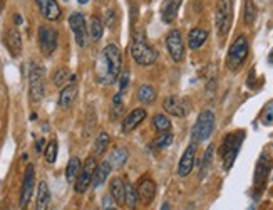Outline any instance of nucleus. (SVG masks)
<instances>
[{
    "mask_svg": "<svg viewBox=\"0 0 273 210\" xmlns=\"http://www.w3.org/2000/svg\"><path fill=\"white\" fill-rule=\"evenodd\" d=\"M136 192H138V198H141L144 203H151L156 195V183L152 182L151 178H142L140 185H138Z\"/></svg>",
    "mask_w": 273,
    "mask_h": 210,
    "instance_id": "obj_18",
    "label": "nucleus"
},
{
    "mask_svg": "<svg viewBox=\"0 0 273 210\" xmlns=\"http://www.w3.org/2000/svg\"><path fill=\"white\" fill-rule=\"evenodd\" d=\"M124 109V103H122V93H118L116 96L112 98V111H111V116L112 118H119L121 116Z\"/></svg>",
    "mask_w": 273,
    "mask_h": 210,
    "instance_id": "obj_36",
    "label": "nucleus"
},
{
    "mask_svg": "<svg viewBox=\"0 0 273 210\" xmlns=\"http://www.w3.org/2000/svg\"><path fill=\"white\" fill-rule=\"evenodd\" d=\"M44 156H46L47 163H54V161L57 160V141L56 140H52V141L47 143Z\"/></svg>",
    "mask_w": 273,
    "mask_h": 210,
    "instance_id": "obj_35",
    "label": "nucleus"
},
{
    "mask_svg": "<svg viewBox=\"0 0 273 210\" xmlns=\"http://www.w3.org/2000/svg\"><path fill=\"white\" fill-rule=\"evenodd\" d=\"M128 83H129V73H124V74L121 76V79H119V88H121V93H122V91H126Z\"/></svg>",
    "mask_w": 273,
    "mask_h": 210,
    "instance_id": "obj_40",
    "label": "nucleus"
},
{
    "mask_svg": "<svg viewBox=\"0 0 273 210\" xmlns=\"http://www.w3.org/2000/svg\"><path fill=\"white\" fill-rule=\"evenodd\" d=\"M76 98H78V86L69 84V86H66V88H62L57 104H59L60 109H69L72 106V103L76 101Z\"/></svg>",
    "mask_w": 273,
    "mask_h": 210,
    "instance_id": "obj_20",
    "label": "nucleus"
},
{
    "mask_svg": "<svg viewBox=\"0 0 273 210\" xmlns=\"http://www.w3.org/2000/svg\"><path fill=\"white\" fill-rule=\"evenodd\" d=\"M131 56L140 66H151L156 63L158 52L144 41V37L140 32L132 34V42H131Z\"/></svg>",
    "mask_w": 273,
    "mask_h": 210,
    "instance_id": "obj_2",
    "label": "nucleus"
},
{
    "mask_svg": "<svg viewBox=\"0 0 273 210\" xmlns=\"http://www.w3.org/2000/svg\"><path fill=\"white\" fill-rule=\"evenodd\" d=\"M138 200H140V198H138L136 188H132L131 183L124 185V203H126L129 208H136Z\"/></svg>",
    "mask_w": 273,
    "mask_h": 210,
    "instance_id": "obj_29",
    "label": "nucleus"
},
{
    "mask_svg": "<svg viewBox=\"0 0 273 210\" xmlns=\"http://www.w3.org/2000/svg\"><path fill=\"white\" fill-rule=\"evenodd\" d=\"M152 126H154L158 131L164 133V131H170L171 121L168 119V116H164V114H154V116H152Z\"/></svg>",
    "mask_w": 273,
    "mask_h": 210,
    "instance_id": "obj_32",
    "label": "nucleus"
},
{
    "mask_svg": "<svg viewBox=\"0 0 273 210\" xmlns=\"http://www.w3.org/2000/svg\"><path fill=\"white\" fill-rule=\"evenodd\" d=\"M255 19H256L255 4H253V0H246V4H245V22H246V26H252V24L255 22Z\"/></svg>",
    "mask_w": 273,
    "mask_h": 210,
    "instance_id": "obj_33",
    "label": "nucleus"
},
{
    "mask_svg": "<svg viewBox=\"0 0 273 210\" xmlns=\"http://www.w3.org/2000/svg\"><path fill=\"white\" fill-rule=\"evenodd\" d=\"M243 140H245V133H243V131L230 133V135L223 140L222 148H220V153H222L224 170H230L233 166L234 160H236L238 153H240Z\"/></svg>",
    "mask_w": 273,
    "mask_h": 210,
    "instance_id": "obj_3",
    "label": "nucleus"
},
{
    "mask_svg": "<svg viewBox=\"0 0 273 210\" xmlns=\"http://www.w3.org/2000/svg\"><path fill=\"white\" fill-rule=\"evenodd\" d=\"M194 160H196V143L193 141L188 148H186L183 156H181L180 166H178V175L180 176H188L191 173V170H193V166H194Z\"/></svg>",
    "mask_w": 273,
    "mask_h": 210,
    "instance_id": "obj_14",
    "label": "nucleus"
},
{
    "mask_svg": "<svg viewBox=\"0 0 273 210\" xmlns=\"http://www.w3.org/2000/svg\"><path fill=\"white\" fill-rule=\"evenodd\" d=\"M124 183L119 176L111 180V183H109V192H111V197L116 200L118 203H124Z\"/></svg>",
    "mask_w": 273,
    "mask_h": 210,
    "instance_id": "obj_26",
    "label": "nucleus"
},
{
    "mask_svg": "<svg viewBox=\"0 0 273 210\" xmlns=\"http://www.w3.org/2000/svg\"><path fill=\"white\" fill-rule=\"evenodd\" d=\"M208 39V32L204 31V29H201V27H194V29H191L190 31V36H188V44H190V49H200L201 46L206 42Z\"/></svg>",
    "mask_w": 273,
    "mask_h": 210,
    "instance_id": "obj_22",
    "label": "nucleus"
},
{
    "mask_svg": "<svg viewBox=\"0 0 273 210\" xmlns=\"http://www.w3.org/2000/svg\"><path fill=\"white\" fill-rule=\"evenodd\" d=\"M109 173H111V165H109V161H102L100 165H98V168H96V173H94V180H92V185L96 188L100 187L104 182L108 180Z\"/></svg>",
    "mask_w": 273,
    "mask_h": 210,
    "instance_id": "obj_25",
    "label": "nucleus"
},
{
    "mask_svg": "<svg viewBox=\"0 0 273 210\" xmlns=\"http://www.w3.org/2000/svg\"><path fill=\"white\" fill-rule=\"evenodd\" d=\"M144 119H146V109L144 108L132 109V111L129 113L126 118H124V121H122V131L124 133H129V131L136 130V128L140 126L142 121H144Z\"/></svg>",
    "mask_w": 273,
    "mask_h": 210,
    "instance_id": "obj_15",
    "label": "nucleus"
},
{
    "mask_svg": "<svg viewBox=\"0 0 273 210\" xmlns=\"http://www.w3.org/2000/svg\"><path fill=\"white\" fill-rule=\"evenodd\" d=\"M268 171H270V160H268L266 155H262L260 161H258V165H256V170H255V183L256 185H262L265 182Z\"/></svg>",
    "mask_w": 273,
    "mask_h": 210,
    "instance_id": "obj_24",
    "label": "nucleus"
},
{
    "mask_svg": "<svg viewBox=\"0 0 273 210\" xmlns=\"http://www.w3.org/2000/svg\"><path fill=\"white\" fill-rule=\"evenodd\" d=\"M262 123L265 126H272L273 125V101H270L265 106L262 113Z\"/></svg>",
    "mask_w": 273,
    "mask_h": 210,
    "instance_id": "obj_37",
    "label": "nucleus"
},
{
    "mask_svg": "<svg viewBox=\"0 0 273 210\" xmlns=\"http://www.w3.org/2000/svg\"><path fill=\"white\" fill-rule=\"evenodd\" d=\"M42 146H44V140L37 141V151H42Z\"/></svg>",
    "mask_w": 273,
    "mask_h": 210,
    "instance_id": "obj_42",
    "label": "nucleus"
},
{
    "mask_svg": "<svg viewBox=\"0 0 273 210\" xmlns=\"http://www.w3.org/2000/svg\"><path fill=\"white\" fill-rule=\"evenodd\" d=\"M34 185H36V168H34V165H28L26 168V175H24L20 188V208H27L34 193Z\"/></svg>",
    "mask_w": 273,
    "mask_h": 210,
    "instance_id": "obj_12",
    "label": "nucleus"
},
{
    "mask_svg": "<svg viewBox=\"0 0 273 210\" xmlns=\"http://www.w3.org/2000/svg\"><path fill=\"white\" fill-rule=\"evenodd\" d=\"M88 2H89V0H79L80 6H86V4H88Z\"/></svg>",
    "mask_w": 273,
    "mask_h": 210,
    "instance_id": "obj_45",
    "label": "nucleus"
},
{
    "mask_svg": "<svg viewBox=\"0 0 273 210\" xmlns=\"http://www.w3.org/2000/svg\"><path fill=\"white\" fill-rule=\"evenodd\" d=\"M2 7H4V2L0 0V12H2Z\"/></svg>",
    "mask_w": 273,
    "mask_h": 210,
    "instance_id": "obj_46",
    "label": "nucleus"
},
{
    "mask_svg": "<svg viewBox=\"0 0 273 210\" xmlns=\"http://www.w3.org/2000/svg\"><path fill=\"white\" fill-rule=\"evenodd\" d=\"M14 21H16V24L18 26V24H22V17L18 16V14H16V16H14Z\"/></svg>",
    "mask_w": 273,
    "mask_h": 210,
    "instance_id": "obj_41",
    "label": "nucleus"
},
{
    "mask_svg": "<svg viewBox=\"0 0 273 210\" xmlns=\"http://www.w3.org/2000/svg\"><path fill=\"white\" fill-rule=\"evenodd\" d=\"M138 99L142 103V104H148V103H152L156 99V91L152 86H141L140 89H138Z\"/></svg>",
    "mask_w": 273,
    "mask_h": 210,
    "instance_id": "obj_28",
    "label": "nucleus"
},
{
    "mask_svg": "<svg viewBox=\"0 0 273 210\" xmlns=\"http://www.w3.org/2000/svg\"><path fill=\"white\" fill-rule=\"evenodd\" d=\"M233 21V7L232 0H218L216 6V16H214V22H216V31L220 37H224L230 32Z\"/></svg>",
    "mask_w": 273,
    "mask_h": 210,
    "instance_id": "obj_6",
    "label": "nucleus"
},
{
    "mask_svg": "<svg viewBox=\"0 0 273 210\" xmlns=\"http://www.w3.org/2000/svg\"><path fill=\"white\" fill-rule=\"evenodd\" d=\"M4 44L8 49V52L17 57L20 56L22 52V37H20V32L17 31V27H8L6 31V36H4Z\"/></svg>",
    "mask_w": 273,
    "mask_h": 210,
    "instance_id": "obj_13",
    "label": "nucleus"
},
{
    "mask_svg": "<svg viewBox=\"0 0 273 210\" xmlns=\"http://www.w3.org/2000/svg\"><path fill=\"white\" fill-rule=\"evenodd\" d=\"M64 2H67V0H64Z\"/></svg>",
    "mask_w": 273,
    "mask_h": 210,
    "instance_id": "obj_48",
    "label": "nucleus"
},
{
    "mask_svg": "<svg viewBox=\"0 0 273 210\" xmlns=\"http://www.w3.org/2000/svg\"><path fill=\"white\" fill-rule=\"evenodd\" d=\"M76 78L74 76H70L69 74V69H66V68H60V69H57V73L54 74V84L56 86H62L66 83V81H74Z\"/></svg>",
    "mask_w": 273,
    "mask_h": 210,
    "instance_id": "obj_34",
    "label": "nucleus"
},
{
    "mask_svg": "<svg viewBox=\"0 0 273 210\" xmlns=\"http://www.w3.org/2000/svg\"><path fill=\"white\" fill-rule=\"evenodd\" d=\"M39 47L44 56L54 54V51L57 49V41H59V34L54 27L50 26H40L39 27Z\"/></svg>",
    "mask_w": 273,
    "mask_h": 210,
    "instance_id": "obj_9",
    "label": "nucleus"
},
{
    "mask_svg": "<svg viewBox=\"0 0 273 210\" xmlns=\"http://www.w3.org/2000/svg\"><path fill=\"white\" fill-rule=\"evenodd\" d=\"M89 32H90V37L94 41H99L100 37L104 34V26H102V21L99 17H92L90 19V24H89Z\"/></svg>",
    "mask_w": 273,
    "mask_h": 210,
    "instance_id": "obj_30",
    "label": "nucleus"
},
{
    "mask_svg": "<svg viewBox=\"0 0 273 210\" xmlns=\"http://www.w3.org/2000/svg\"><path fill=\"white\" fill-rule=\"evenodd\" d=\"M36 4L47 21H57L60 17V7L56 0H36Z\"/></svg>",
    "mask_w": 273,
    "mask_h": 210,
    "instance_id": "obj_17",
    "label": "nucleus"
},
{
    "mask_svg": "<svg viewBox=\"0 0 273 210\" xmlns=\"http://www.w3.org/2000/svg\"><path fill=\"white\" fill-rule=\"evenodd\" d=\"M248 56V41L245 36L236 37L232 47L228 51V68L232 71H236L240 66L245 63Z\"/></svg>",
    "mask_w": 273,
    "mask_h": 210,
    "instance_id": "obj_7",
    "label": "nucleus"
},
{
    "mask_svg": "<svg viewBox=\"0 0 273 210\" xmlns=\"http://www.w3.org/2000/svg\"><path fill=\"white\" fill-rule=\"evenodd\" d=\"M166 47L174 63H181V61L184 59V42L178 29H173V31L166 36Z\"/></svg>",
    "mask_w": 273,
    "mask_h": 210,
    "instance_id": "obj_10",
    "label": "nucleus"
},
{
    "mask_svg": "<svg viewBox=\"0 0 273 210\" xmlns=\"http://www.w3.org/2000/svg\"><path fill=\"white\" fill-rule=\"evenodd\" d=\"M161 210H171L170 203H164V205H162V207H161Z\"/></svg>",
    "mask_w": 273,
    "mask_h": 210,
    "instance_id": "obj_44",
    "label": "nucleus"
},
{
    "mask_svg": "<svg viewBox=\"0 0 273 210\" xmlns=\"http://www.w3.org/2000/svg\"><path fill=\"white\" fill-rule=\"evenodd\" d=\"M173 143V135H171L170 131H164L162 135L156 140V146L158 148H168Z\"/></svg>",
    "mask_w": 273,
    "mask_h": 210,
    "instance_id": "obj_38",
    "label": "nucleus"
},
{
    "mask_svg": "<svg viewBox=\"0 0 273 210\" xmlns=\"http://www.w3.org/2000/svg\"><path fill=\"white\" fill-rule=\"evenodd\" d=\"M44 71L39 64L32 63L28 71V98L30 103H40L44 98Z\"/></svg>",
    "mask_w": 273,
    "mask_h": 210,
    "instance_id": "obj_5",
    "label": "nucleus"
},
{
    "mask_svg": "<svg viewBox=\"0 0 273 210\" xmlns=\"http://www.w3.org/2000/svg\"><path fill=\"white\" fill-rule=\"evenodd\" d=\"M162 108H164L170 114L178 116V118H183L188 114V108H186L184 101L176 96H168L164 101H162Z\"/></svg>",
    "mask_w": 273,
    "mask_h": 210,
    "instance_id": "obj_16",
    "label": "nucleus"
},
{
    "mask_svg": "<svg viewBox=\"0 0 273 210\" xmlns=\"http://www.w3.org/2000/svg\"><path fill=\"white\" fill-rule=\"evenodd\" d=\"M108 210H116V208H108Z\"/></svg>",
    "mask_w": 273,
    "mask_h": 210,
    "instance_id": "obj_47",
    "label": "nucleus"
},
{
    "mask_svg": "<svg viewBox=\"0 0 273 210\" xmlns=\"http://www.w3.org/2000/svg\"><path fill=\"white\" fill-rule=\"evenodd\" d=\"M96 168H98L96 158H94V156H89V158L84 161V165L80 166V171H79L78 178H76V192L84 193L86 190H88L90 185H92Z\"/></svg>",
    "mask_w": 273,
    "mask_h": 210,
    "instance_id": "obj_8",
    "label": "nucleus"
},
{
    "mask_svg": "<svg viewBox=\"0 0 273 210\" xmlns=\"http://www.w3.org/2000/svg\"><path fill=\"white\" fill-rule=\"evenodd\" d=\"M109 165H111V168H122L124 165H126V161H128V150L126 148H121V146H118V148H114V150L109 153Z\"/></svg>",
    "mask_w": 273,
    "mask_h": 210,
    "instance_id": "obj_23",
    "label": "nucleus"
},
{
    "mask_svg": "<svg viewBox=\"0 0 273 210\" xmlns=\"http://www.w3.org/2000/svg\"><path fill=\"white\" fill-rule=\"evenodd\" d=\"M268 63L273 64V49H272V52H270V56H268Z\"/></svg>",
    "mask_w": 273,
    "mask_h": 210,
    "instance_id": "obj_43",
    "label": "nucleus"
},
{
    "mask_svg": "<svg viewBox=\"0 0 273 210\" xmlns=\"http://www.w3.org/2000/svg\"><path fill=\"white\" fill-rule=\"evenodd\" d=\"M181 7V0H164L161 6V19L164 24H171L174 22L176 16H178V11Z\"/></svg>",
    "mask_w": 273,
    "mask_h": 210,
    "instance_id": "obj_19",
    "label": "nucleus"
},
{
    "mask_svg": "<svg viewBox=\"0 0 273 210\" xmlns=\"http://www.w3.org/2000/svg\"><path fill=\"white\" fill-rule=\"evenodd\" d=\"M109 146V135L106 131H102L100 135L98 136V140L94 143V155L96 156H100L106 151V148Z\"/></svg>",
    "mask_w": 273,
    "mask_h": 210,
    "instance_id": "obj_31",
    "label": "nucleus"
},
{
    "mask_svg": "<svg viewBox=\"0 0 273 210\" xmlns=\"http://www.w3.org/2000/svg\"><path fill=\"white\" fill-rule=\"evenodd\" d=\"M212 156H213V146H210L208 150H206V153H204L203 168H201V171H200V175H201V176H204V175H206V170H208V166L212 165Z\"/></svg>",
    "mask_w": 273,
    "mask_h": 210,
    "instance_id": "obj_39",
    "label": "nucleus"
},
{
    "mask_svg": "<svg viewBox=\"0 0 273 210\" xmlns=\"http://www.w3.org/2000/svg\"><path fill=\"white\" fill-rule=\"evenodd\" d=\"M122 68V57L118 46L109 44L104 47L98 63V81L100 84H114Z\"/></svg>",
    "mask_w": 273,
    "mask_h": 210,
    "instance_id": "obj_1",
    "label": "nucleus"
},
{
    "mask_svg": "<svg viewBox=\"0 0 273 210\" xmlns=\"http://www.w3.org/2000/svg\"><path fill=\"white\" fill-rule=\"evenodd\" d=\"M50 205V190L49 185L46 182L39 183V188H37V200H36V210H49Z\"/></svg>",
    "mask_w": 273,
    "mask_h": 210,
    "instance_id": "obj_21",
    "label": "nucleus"
},
{
    "mask_svg": "<svg viewBox=\"0 0 273 210\" xmlns=\"http://www.w3.org/2000/svg\"><path fill=\"white\" fill-rule=\"evenodd\" d=\"M214 130V113L212 109H204L200 113L198 119H196L193 130H191V136H193L194 143L206 141Z\"/></svg>",
    "mask_w": 273,
    "mask_h": 210,
    "instance_id": "obj_4",
    "label": "nucleus"
},
{
    "mask_svg": "<svg viewBox=\"0 0 273 210\" xmlns=\"http://www.w3.org/2000/svg\"><path fill=\"white\" fill-rule=\"evenodd\" d=\"M69 26H70V31L74 32L78 46L84 47L86 44H88V26H86V19H84L82 14H79V12L70 14Z\"/></svg>",
    "mask_w": 273,
    "mask_h": 210,
    "instance_id": "obj_11",
    "label": "nucleus"
},
{
    "mask_svg": "<svg viewBox=\"0 0 273 210\" xmlns=\"http://www.w3.org/2000/svg\"><path fill=\"white\" fill-rule=\"evenodd\" d=\"M80 166H82V163H80V160L78 158V156H72V158L69 160V163H67V168H66V178L69 183H74L76 178H78L79 171H80Z\"/></svg>",
    "mask_w": 273,
    "mask_h": 210,
    "instance_id": "obj_27",
    "label": "nucleus"
}]
</instances>
